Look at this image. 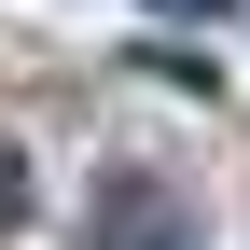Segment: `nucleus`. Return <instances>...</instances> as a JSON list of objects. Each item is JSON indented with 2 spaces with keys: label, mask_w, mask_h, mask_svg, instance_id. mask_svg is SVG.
Segmentation results:
<instances>
[{
  "label": "nucleus",
  "mask_w": 250,
  "mask_h": 250,
  "mask_svg": "<svg viewBox=\"0 0 250 250\" xmlns=\"http://www.w3.org/2000/svg\"><path fill=\"white\" fill-rule=\"evenodd\" d=\"M14 223H28V153L0 139V236H14Z\"/></svg>",
  "instance_id": "obj_2"
},
{
  "label": "nucleus",
  "mask_w": 250,
  "mask_h": 250,
  "mask_svg": "<svg viewBox=\"0 0 250 250\" xmlns=\"http://www.w3.org/2000/svg\"><path fill=\"white\" fill-rule=\"evenodd\" d=\"M153 14H223V0H153Z\"/></svg>",
  "instance_id": "obj_3"
},
{
  "label": "nucleus",
  "mask_w": 250,
  "mask_h": 250,
  "mask_svg": "<svg viewBox=\"0 0 250 250\" xmlns=\"http://www.w3.org/2000/svg\"><path fill=\"white\" fill-rule=\"evenodd\" d=\"M98 250H195V223L153 181H98Z\"/></svg>",
  "instance_id": "obj_1"
}]
</instances>
